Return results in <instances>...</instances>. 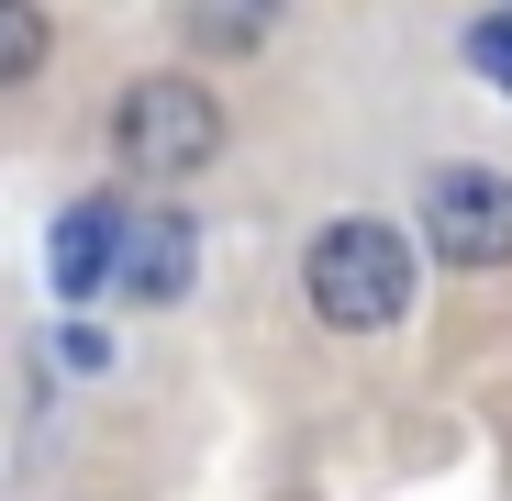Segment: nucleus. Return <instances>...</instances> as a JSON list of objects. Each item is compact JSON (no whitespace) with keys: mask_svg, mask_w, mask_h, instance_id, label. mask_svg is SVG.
I'll return each mask as SVG.
<instances>
[{"mask_svg":"<svg viewBox=\"0 0 512 501\" xmlns=\"http://www.w3.org/2000/svg\"><path fill=\"white\" fill-rule=\"evenodd\" d=\"M301 290H312V312L334 334H390L412 312V245H401V223H379V212L323 223L312 257H301Z\"/></svg>","mask_w":512,"mask_h":501,"instance_id":"obj_1","label":"nucleus"},{"mask_svg":"<svg viewBox=\"0 0 512 501\" xmlns=\"http://www.w3.org/2000/svg\"><path fill=\"white\" fill-rule=\"evenodd\" d=\"M56 301H101L112 290V268H123V212L112 201H78L67 223H56Z\"/></svg>","mask_w":512,"mask_h":501,"instance_id":"obj_5","label":"nucleus"},{"mask_svg":"<svg viewBox=\"0 0 512 501\" xmlns=\"http://www.w3.org/2000/svg\"><path fill=\"white\" fill-rule=\"evenodd\" d=\"M190 268H201V234L179 212H123V268H112L123 301H179Z\"/></svg>","mask_w":512,"mask_h":501,"instance_id":"obj_4","label":"nucleus"},{"mask_svg":"<svg viewBox=\"0 0 512 501\" xmlns=\"http://www.w3.org/2000/svg\"><path fill=\"white\" fill-rule=\"evenodd\" d=\"M112 156L134 167V179H201V167L223 156V101L201 90V78H134V90L112 101Z\"/></svg>","mask_w":512,"mask_h":501,"instance_id":"obj_2","label":"nucleus"},{"mask_svg":"<svg viewBox=\"0 0 512 501\" xmlns=\"http://www.w3.org/2000/svg\"><path fill=\"white\" fill-rule=\"evenodd\" d=\"M279 34V0H190V45L201 56H256Z\"/></svg>","mask_w":512,"mask_h":501,"instance_id":"obj_6","label":"nucleus"},{"mask_svg":"<svg viewBox=\"0 0 512 501\" xmlns=\"http://www.w3.org/2000/svg\"><path fill=\"white\" fill-rule=\"evenodd\" d=\"M45 12H34V0H0V90H23V78L45 67Z\"/></svg>","mask_w":512,"mask_h":501,"instance_id":"obj_7","label":"nucleus"},{"mask_svg":"<svg viewBox=\"0 0 512 501\" xmlns=\"http://www.w3.org/2000/svg\"><path fill=\"white\" fill-rule=\"evenodd\" d=\"M423 234H435L446 268H512V167H435Z\"/></svg>","mask_w":512,"mask_h":501,"instance_id":"obj_3","label":"nucleus"},{"mask_svg":"<svg viewBox=\"0 0 512 501\" xmlns=\"http://www.w3.org/2000/svg\"><path fill=\"white\" fill-rule=\"evenodd\" d=\"M468 56H479L501 90H512V23H479V34H468Z\"/></svg>","mask_w":512,"mask_h":501,"instance_id":"obj_8","label":"nucleus"}]
</instances>
